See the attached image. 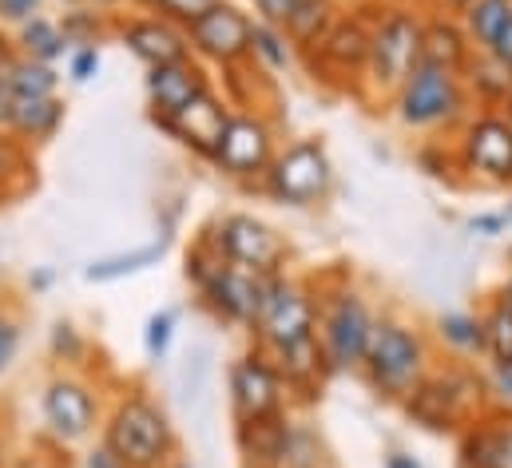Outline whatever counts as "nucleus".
<instances>
[{"label":"nucleus","mask_w":512,"mask_h":468,"mask_svg":"<svg viewBox=\"0 0 512 468\" xmlns=\"http://www.w3.org/2000/svg\"><path fill=\"white\" fill-rule=\"evenodd\" d=\"M187 278L195 282V290L203 294V302L223 322H235V326H251L255 330L274 274H255V270H243V266L223 262L215 254V246L207 242V234H203L199 246L187 254Z\"/></svg>","instance_id":"f257e3e1"},{"label":"nucleus","mask_w":512,"mask_h":468,"mask_svg":"<svg viewBox=\"0 0 512 468\" xmlns=\"http://www.w3.org/2000/svg\"><path fill=\"white\" fill-rule=\"evenodd\" d=\"M104 445L128 468H167L175 457V425L159 401L131 389L104 421Z\"/></svg>","instance_id":"f03ea898"},{"label":"nucleus","mask_w":512,"mask_h":468,"mask_svg":"<svg viewBox=\"0 0 512 468\" xmlns=\"http://www.w3.org/2000/svg\"><path fill=\"white\" fill-rule=\"evenodd\" d=\"M362 369L370 373V385L378 393L405 401L425 377V342L401 322H378Z\"/></svg>","instance_id":"7ed1b4c3"},{"label":"nucleus","mask_w":512,"mask_h":468,"mask_svg":"<svg viewBox=\"0 0 512 468\" xmlns=\"http://www.w3.org/2000/svg\"><path fill=\"white\" fill-rule=\"evenodd\" d=\"M421 20L405 8H389L382 24L370 32V60H366V76L374 88L393 92L405 84V76L421 64Z\"/></svg>","instance_id":"20e7f679"},{"label":"nucleus","mask_w":512,"mask_h":468,"mask_svg":"<svg viewBox=\"0 0 512 468\" xmlns=\"http://www.w3.org/2000/svg\"><path fill=\"white\" fill-rule=\"evenodd\" d=\"M334 183V167L326 159V147L318 139H298L290 143L282 155H274V163L266 167V191L278 203L290 207H310L318 203Z\"/></svg>","instance_id":"39448f33"},{"label":"nucleus","mask_w":512,"mask_h":468,"mask_svg":"<svg viewBox=\"0 0 512 468\" xmlns=\"http://www.w3.org/2000/svg\"><path fill=\"white\" fill-rule=\"evenodd\" d=\"M318 322H322V350H326L330 369L334 373L362 369L370 338H374V326H378L370 306L354 290H338L334 298H326Z\"/></svg>","instance_id":"423d86ee"},{"label":"nucleus","mask_w":512,"mask_h":468,"mask_svg":"<svg viewBox=\"0 0 512 468\" xmlns=\"http://www.w3.org/2000/svg\"><path fill=\"white\" fill-rule=\"evenodd\" d=\"M465 108V88L461 76L437 64H417L405 84L397 88V116L409 127H437L449 123Z\"/></svg>","instance_id":"0eeeda50"},{"label":"nucleus","mask_w":512,"mask_h":468,"mask_svg":"<svg viewBox=\"0 0 512 468\" xmlns=\"http://www.w3.org/2000/svg\"><path fill=\"white\" fill-rule=\"evenodd\" d=\"M207 242L231 266H243V270H255V274H282L286 242L270 231L262 219H255V215H227V219H219L215 231L207 234Z\"/></svg>","instance_id":"6e6552de"},{"label":"nucleus","mask_w":512,"mask_h":468,"mask_svg":"<svg viewBox=\"0 0 512 468\" xmlns=\"http://www.w3.org/2000/svg\"><path fill=\"white\" fill-rule=\"evenodd\" d=\"M481 401V381L469 373H449V377H421V385L405 397V409L417 425L433 433L457 429Z\"/></svg>","instance_id":"1a4fd4ad"},{"label":"nucleus","mask_w":512,"mask_h":468,"mask_svg":"<svg viewBox=\"0 0 512 468\" xmlns=\"http://www.w3.org/2000/svg\"><path fill=\"white\" fill-rule=\"evenodd\" d=\"M255 334H258V342L270 346V350H282V346H290V342H302V338L318 334V306H314V298H310L298 282L274 274V278H270L266 306H262V314H258Z\"/></svg>","instance_id":"9d476101"},{"label":"nucleus","mask_w":512,"mask_h":468,"mask_svg":"<svg viewBox=\"0 0 512 468\" xmlns=\"http://www.w3.org/2000/svg\"><path fill=\"white\" fill-rule=\"evenodd\" d=\"M251 16L227 0H215L191 28H187V40H191V52H199L203 60H215V64H239L251 56Z\"/></svg>","instance_id":"9b49d317"},{"label":"nucleus","mask_w":512,"mask_h":468,"mask_svg":"<svg viewBox=\"0 0 512 468\" xmlns=\"http://www.w3.org/2000/svg\"><path fill=\"white\" fill-rule=\"evenodd\" d=\"M231 409L235 421H262L286 409V381L262 353H247L231 365Z\"/></svg>","instance_id":"f8f14e48"},{"label":"nucleus","mask_w":512,"mask_h":468,"mask_svg":"<svg viewBox=\"0 0 512 468\" xmlns=\"http://www.w3.org/2000/svg\"><path fill=\"white\" fill-rule=\"evenodd\" d=\"M100 397L80 377H56L44 389V425L60 445H80L96 433Z\"/></svg>","instance_id":"ddd939ff"},{"label":"nucleus","mask_w":512,"mask_h":468,"mask_svg":"<svg viewBox=\"0 0 512 468\" xmlns=\"http://www.w3.org/2000/svg\"><path fill=\"white\" fill-rule=\"evenodd\" d=\"M211 163L231 175V179H255V175H266V167L274 163V131L266 119L251 116H231Z\"/></svg>","instance_id":"4468645a"},{"label":"nucleus","mask_w":512,"mask_h":468,"mask_svg":"<svg viewBox=\"0 0 512 468\" xmlns=\"http://www.w3.org/2000/svg\"><path fill=\"white\" fill-rule=\"evenodd\" d=\"M461 163L473 175L509 183L512 179V123L501 116H481L465 127Z\"/></svg>","instance_id":"2eb2a0df"},{"label":"nucleus","mask_w":512,"mask_h":468,"mask_svg":"<svg viewBox=\"0 0 512 468\" xmlns=\"http://www.w3.org/2000/svg\"><path fill=\"white\" fill-rule=\"evenodd\" d=\"M227 123H231V112H227V104L223 100H215L211 92H203L199 100H191L187 108H179L175 116L159 119V127L175 139V143H183V147H191L195 155H215V147H219V139H223V131H227Z\"/></svg>","instance_id":"dca6fc26"},{"label":"nucleus","mask_w":512,"mask_h":468,"mask_svg":"<svg viewBox=\"0 0 512 468\" xmlns=\"http://www.w3.org/2000/svg\"><path fill=\"white\" fill-rule=\"evenodd\" d=\"M120 40L131 48L135 60H143L147 68H163V64H179L191 60V40L179 24L159 20V16H135L120 28Z\"/></svg>","instance_id":"f3484780"},{"label":"nucleus","mask_w":512,"mask_h":468,"mask_svg":"<svg viewBox=\"0 0 512 468\" xmlns=\"http://www.w3.org/2000/svg\"><path fill=\"white\" fill-rule=\"evenodd\" d=\"M207 88V72L195 60H179V64H163V68H147V100H151V119L175 116L179 108H187L191 100H199Z\"/></svg>","instance_id":"a211bd4d"},{"label":"nucleus","mask_w":512,"mask_h":468,"mask_svg":"<svg viewBox=\"0 0 512 468\" xmlns=\"http://www.w3.org/2000/svg\"><path fill=\"white\" fill-rule=\"evenodd\" d=\"M274 365H278L286 389L306 393V397H314V393L322 389L326 373H334L330 361H326L322 342H318V334H310V338H302V342H290V346L274 350Z\"/></svg>","instance_id":"6ab92c4d"},{"label":"nucleus","mask_w":512,"mask_h":468,"mask_svg":"<svg viewBox=\"0 0 512 468\" xmlns=\"http://www.w3.org/2000/svg\"><path fill=\"white\" fill-rule=\"evenodd\" d=\"M235 441H239V453H243L247 468H282L286 441H290V421H286V413L262 417V421H239Z\"/></svg>","instance_id":"aec40b11"},{"label":"nucleus","mask_w":512,"mask_h":468,"mask_svg":"<svg viewBox=\"0 0 512 468\" xmlns=\"http://www.w3.org/2000/svg\"><path fill=\"white\" fill-rule=\"evenodd\" d=\"M64 123V100L60 96H12L4 131H12L20 143H44Z\"/></svg>","instance_id":"412c9836"},{"label":"nucleus","mask_w":512,"mask_h":468,"mask_svg":"<svg viewBox=\"0 0 512 468\" xmlns=\"http://www.w3.org/2000/svg\"><path fill=\"white\" fill-rule=\"evenodd\" d=\"M465 468H512V413H501L485 425H473L461 441Z\"/></svg>","instance_id":"4be33fe9"},{"label":"nucleus","mask_w":512,"mask_h":468,"mask_svg":"<svg viewBox=\"0 0 512 468\" xmlns=\"http://www.w3.org/2000/svg\"><path fill=\"white\" fill-rule=\"evenodd\" d=\"M318 52L326 64H334L338 72H362L370 60V32L362 24V16H346L334 20L326 28V36L318 40Z\"/></svg>","instance_id":"5701e85b"},{"label":"nucleus","mask_w":512,"mask_h":468,"mask_svg":"<svg viewBox=\"0 0 512 468\" xmlns=\"http://www.w3.org/2000/svg\"><path fill=\"white\" fill-rule=\"evenodd\" d=\"M421 64H437L449 72H461L469 64V40L457 24L433 20L421 28Z\"/></svg>","instance_id":"b1692460"},{"label":"nucleus","mask_w":512,"mask_h":468,"mask_svg":"<svg viewBox=\"0 0 512 468\" xmlns=\"http://www.w3.org/2000/svg\"><path fill=\"white\" fill-rule=\"evenodd\" d=\"M16 44H20V56L40 60V64H56V60L68 52V36H64V28H60L56 20H48V16H32V20H24Z\"/></svg>","instance_id":"393cba45"},{"label":"nucleus","mask_w":512,"mask_h":468,"mask_svg":"<svg viewBox=\"0 0 512 468\" xmlns=\"http://www.w3.org/2000/svg\"><path fill=\"white\" fill-rule=\"evenodd\" d=\"M56 88H60V76L52 64L12 56V64H8V92L12 96H56Z\"/></svg>","instance_id":"a878e982"},{"label":"nucleus","mask_w":512,"mask_h":468,"mask_svg":"<svg viewBox=\"0 0 512 468\" xmlns=\"http://www.w3.org/2000/svg\"><path fill=\"white\" fill-rule=\"evenodd\" d=\"M159 258H163V242H151V246H139V250H131V254H112V258L92 262V266L84 270V278H88V282H116V278H124V274H139V270L155 266Z\"/></svg>","instance_id":"bb28decb"},{"label":"nucleus","mask_w":512,"mask_h":468,"mask_svg":"<svg viewBox=\"0 0 512 468\" xmlns=\"http://www.w3.org/2000/svg\"><path fill=\"white\" fill-rule=\"evenodd\" d=\"M334 24V4L330 0H306L302 4V12H294V20L282 28L294 44H318L322 36H326V28Z\"/></svg>","instance_id":"cd10ccee"},{"label":"nucleus","mask_w":512,"mask_h":468,"mask_svg":"<svg viewBox=\"0 0 512 468\" xmlns=\"http://www.w3.org/2000/svg\"><path fill=\"white\" fill-rule=\"evenodd\" d=\"M509 16H512V0H473V4L465 8L469 36H473L481 48L493 44V36L501 32V24H505Z\"/></svg>","instance_id":"c85d7f7f"},{"label":"nucleus","mask_w":512,"mask_h":468,"mask_svg":"<svg viewBox=\"0 0 512 468\" xmlns=\"http://www.w3.org/2000/svg\"><path fill=\"white\" fill-rule=\"evenodd\" d=\"M251 56H258L270 72H286L290 68V36L274 24H251Z\"/></svg>","instance_id":"c756f323"},{"label":"nucleus","mask_w":512,"mask_h":468,"mask_svg":"<svg viewBox=\"0 0 512 468\" xmlns=\"http://www.w3.org/2000/svg\"><path fill=\"white\" fill-rule=\"evenodd\" d=\"M437 330H441V338H445L453 350L485 353V330H481V318H473V314H461V310L441 314V318H437Z\"/></svg>","instance_id":"7c9ffc66"},{"label":"nucleus","mask_w":512,"mask_h":468,"mask_svg":"<svg viewBox=\"0 0 512 468\" xmlns=\"http://www.w3.org/2000/svg\"><path fill=\"white\" fill-rule=\"evenodd\" d=\"M481 330H485V353L493 357V365H512V314L501 302L481 318Z\"/></svg>","instance_id":"2f4dec72"},{"label":"nucleus","mask_w":512,"mask_h":468,"mask_svg":"<svg viewBox=\"0 0 512 468\" xmlns=\"http://www.w3.org/2000/svg\"><path fill=\"white\" fill-rule=\"evenodd\" d=\"M28 175H32V159H28L24 143H20L12 131H4V127H0V191H4V187H12L16 179L24 183Z\"/></svg>","instance_id":"473e14b6"},{"label":"nucleus","mask_w":512,"mask_h":468,"mask_svg":"<svg viewBox=\"0 0 512 468\" xmlns=\"http://www.w3.org/2000/svg\"><path fill=\"white\" fill-rule=\"evenodd\" d=\"M473 84L485 100H509L512 96V72L505 64H497L489 52H485L481 64H473Z\"/></svg>","instance_id":"72a5a7b5"},{"label":"nucleus","mask_w":512,"mask_h":468,"mask_svg":"<svg viewBox=\"0 0 512 468\" xmlns=\"http://www.w3.org/2000/svg\"><path fill=\"white\" fill-rule=\"evenodd\" d=\"M139 4L151 8V12H159V20H171V24H179L187 32L215 0H139Z\"/></svg>","instance_id":"f704fd0d"},{"label":"nucleus","mask_w":512,"mask_h":468,"mask_svg":"<svg viewBox=\"0 0 512 468\" xmlns=\"http://www.w3.org/2000/svg\"><path fill=\"white\" fill-rule=\"evenodd\" d=\"M318 437L306 429V425H294L290 421V441H286V461L282 468H314L318 465Z\"/></svg>","instance_id":"c9c22d12"},{"label":"nucleus","mask_w":512,"mask_h":468,"mask_svg":"<svg viewBox=\"0 0 512 468\" xmlns=\"http://www.w3.org/2000/svg\"><path fill=\"white\" fill-rule=\"evenodd\" d=\"M171 338H175V310H159V314H151L147 318V330H143V350L151 361H159L167 346H171Z\"/></svg>","instance_id":"e433bc0d"},{"label":"nucleus","mask_w":512,"mask_h":468,"mask_svg":"<svg viewBox=\"0 0 512 468\" xmlns=\"http://www.w3.org/2000/svg\"><path fill=\"white\" fill-rule=\"evenodd\" d=\"M100 64H104L100 48H96V44H80V48H72V56H68V76H72L76 84H88V80L100 76Z\"/></svg>","instance_id":"4c0bfd02"},{"label":"nucleus","mask_w":512,"mask_h":468,"mask_svg":"<svg viewBox=\"0 0 512 468\" xmlns=\"http://www.w3.org/2000/svg\"><path fill=\"white\" fill-rule=\"evenodd\" d=\"M306 0H255L258 20L262 24H274V28H286L294 20V12H302Z\"/></svg>","instance_id":"58836bf2"},{"label":"nucleus","mask_w":512,"mask_h":468,"mask_svg":"<svg viewBox=\"0 0 512 468\" xmlns=\"http://www.w3.org/2000/svg\"><path fill=\"white\" fill-rule=\"evenodd\" d=\"M52 353H56V357H64V361H76V357L84 353V338L76 334V326L60 322V326L52 330Z\"/></svg>","instance_id":"ea45409f"},{"label":"nucleus","mask_w":512,"mask_h":468,"mask_svg":"<svg viewBox=\"0 0 512 468\" xmlns=\"http://www.w3.org/2000/svg\"><path fill=\"white\" fill-rule=\"evenodd\" d=\"M16 350H20V326H16V318H4L0 314V373L12 365Z\"/></svg>","instance_id":"a19ab883"},{"label":"nucleus","mask_w":512,"mask_h":468,"mask_svg":"<svg viewBox=\"0 0 512 468\" xmlns=\"http://www.w3.org/2000/svg\"><path fill=\"white\" fill-rule=\"evenodd\" d=\"M485 52H489L497 64H505V68L512 72V16L505 20V24H501V32L493 36V44H489Z\"/></svg>","instance_id":"79ce46f5"},{"label":"nucleus","mask_w":512,"mask_h":468,"mask_svg":"<svg viewBox=\"0 0 512 468\" xmlns=\"http://www.w3.org/2000/svg\"><path fill=\"white\" fill-rule=\"evenodd\" d=\"M8 64H12V48H8V40L0 36V127H4L8 104H12V92H8Z\"/></svg>","instance_id":"37998d69"},{"label":"nucleus","mask_w":512,"mask_h":468,"mask_svg":"<svg viewBox=\"0 0 512 468\" xmlns=\"http://www.w3.org/2000/svg\"><path fill=\"white\" fill-rule=\"evenodd\" d=\"M40 8V0H0V20H12V24H24L32 20Z\"/></svg>","instance_id":"c03bdc74"},{"label":"nucleus","mask_w":512,"mask_h":468,"mask_svg":"<svg viewBox=\"0 0 512 468\" xmlns=\"http://www.w3.org/2000/svg\"><path fill=\"white\" fill-rule=\"evenodd\" d=\"M80 468H128V465H124L108 445H96V449H88V453H84Z\"/></svg>","instance_id":"a18cd8bd"},{"label":"nucleus","mask_w":512,"mask_h":468,"mask_svg":"<svg viewBox=\"0 0 512 468\" xmlns=\"http://www.w3.org/2000/svg\"><path fill=\"white\" fill-rule=\"evenodd\" d=\"M505 215H481V219H469V231L473 234H485V238H493V234L505 231Z\"/></svg>","instance_id":"49530a36"},{"label":"nucleus","mask_w":512,"mask_h":468,"mask_svg":"<svg viewBox=\"0 0 512 468\" xmlns=\"http://www.w3.org/2000/svg\"><path fill=\"white\" fill-rule=\"evenodd\" d=\"M493 393H501V401L512 405V365H493Z\"/></svg>","instance_id":"de8ad7c7"},{"label":"nucleus","mask_w":512,"mask_h":468,"mask_svg":"<svg viewBox=\"0 0 512 468\" xmlns=\"http://www.w3.org/2000/svg\"><path fill=\"white\" fill-rule=\"evenodd\" d=\"M385 468H425L417 457H409V453H389L385 457Z\"/></svg>","instance_id":"09e8293b"},{"label":"nucleus","mask_w":512,"mask_h":468,"mask_svg":"<svg viewBox=\"0 0 512 468\" xmlns=\"http://www.w3.org/2000/svg\"><path fill=\"white\" fill-rule=\"evenodd\" d=\"M497 302H501V306H505V310L512 314V274H509V282L501 286V298H497Z\"/></svg>","instance_id":"8fccbe9b"},{"label":"nucleus","mask_w":512,"mask_h":468,"mask_svg":"<svg viewBox=\"0 0 512 468\" xmlns=\"http://www.w3.org/2000/svg\"><path fill=\"white\" fill-rule=\"evenodd\" d=\"M437 4H449V8H457V12H465L473 0H437Z\"/></svg>","instance_id":"3c124183"},{"label":"nucleus","mask_w":512,"mask_h":468,"mask_svg":"<svg viewBox=\"0 0 512 468\" xmlns=\"http://www.w3.org/2000/svg\"><path fill=\"white\" fill-rule=\"evenodd\" d=\"M171 468H191V465H187V461H175V465H171Z\"/></svg>","instance_id":"603ef678"},{"label":"nucleus","mask_w":512,"mask_h":468,"mask_svg":"<svg viewBox=\"0 0 512 468\" xmlns=\"http://www.w3.org/2000/svg\"><path fill=\"white\" fill-rule=\"evenodd\" d=\"M509 123H512V96H509Z\"/></svg>","instance_id":"864d4df0"},{"label":"nucleus","mask_w":512,"mask_h":468,"mask_svg":"<svg viewBox=\"0 0 512 468\" xmlns=\"http://www.w3.org/2000/svg\"><path fill=\"white\" fill-rule=\"evenodd\" d=\"M505 219H509V223H512V203H509V215H505Z\"/></svg>","instance_id":"5fc2aeb1"}]
</instances>
